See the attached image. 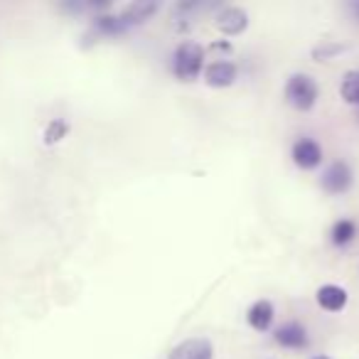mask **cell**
Here are the masks:
<instances>
[{
	"mask_svg": "<svg viewBox=\"0 0 359 359\" xmlns=\"http://www.w3.org/2000/svg\"><path fill=\"white\" fill-rule=\"evenodd\" d=\"M339 96H342L349 106H359V69H349L347 74L342 76Z\"/></svg>",
	"mask_w": 359,
	"mask_h": 359,
	"instance_id": "obj_13",
	"label": "cell"
},
{
	"mask_svg": "<svg viewBox=\"0 0 359 359\" xmlns=\"http://www.w3.org/2000/svg\"><path fill=\"white\" fill-rule=\"evenodd\" d=\"M315 359H330V357H315Z\"/></svg>",
	"mask_w": 359,
	"mask_h": 359,
	"instance_id": "obj_18",
	"label": "cell"
},
{
	"mask_svg": "<svg viewBox=\"0 0 359 359\" xmlns=\"http://www.w3.org/2000/svg\"><path fill=\"white\" fill-rule=\"evenodd\" d=\"M318 81L310 74H293L285 84V101L295 111H310L318 104Z\"/></svg>",
	"mask_w": 359,
	"mask_h": 359,
	"instance_id": "obj_2",
	"label": "cell"
},
{
	"mask_svg": "<svg viewBox=\"0 0 359 359\" xmlns=\"http://www.w3.org/2000/svg\"><path fill=\"white\" fill-rule=\"evenodd\" d=\"M290 158L298 165L300 170H315L323 163V148H320L318 140L313 138H300L295 140L293 150H290Z\"/></svg>",
	"mask_w": 359,
	"mask_h": 359,
	"instance_id": "obj_5",
	"label": "cell"
},
{
	"mask_svg": "<svg viewBox=\"0 0 359 359\" xmlns=\"http://www.w3.org/2000/svg\"><path fill=\"white\" fill-rule=\"evenodd\" d=\"M273 318H276V310H273V303H271V300H256V303L249 308V313H246V320H249V325L254 330H259V332H266V330H271V325H273Z\"/></svg>",
	"mask_w": 359,
	"mask_h": 359,
	"instance_id": "obj_11",
	"label": "cell"
},
{
	"mask_svg": "<svg viewBox=\"0 0 359 359\" xmlns=\"http://www.w3.org/2000/svg\"><path fill=\"white\" fill-rule=\"evenodd\" d=\"M315 298H318V305L323 310H327V313H339V310H344V305H347L349 295L344 288H339V285H320L318 293H315Z\"/></svg>",
	"mask_w": 359,
	"mask_h": 359,
	"instance_id": "obj_10",
	"label": "cell"
},
{
	"mask_svg": "<svg viewBox=\"0 0 359 359\" xmlns=\"http://www.w3.org/2000/svg\"><path fill=\"white\" fill-rule=\"evenodd\" d=\"M94 30L99 32V35H123V32H128V25L123 22V18L121 15H99L94 20Z\"/></svg>",
	"mask_w": 359,
	"mask_h": 359,
	"instance_id": "obj_12",
	"label": "cell"
},
{
	"mask_svg": "<svg viewBox=\"0 0 359 359\" xmlns=\"http://www.w3.org/2000/svg\"><path fill=\"white\" fill-rule=\"evenodd\" d=\"M276 344L285 349H305L308 347V330L300 323H285L276 330Z\"/></svg>",
	"mask_w": 359,
	"mask_h": 359,
	"instance_id": "obj_8",
	"label": "cell"
},
{
	"mask_svg": "<svg viewBox=\"0 0 359 359\" xmlns=\"http://www.w3.org/2000/svg\"><path fill=\"white\" fill-rule=\"evenodd\" d=\"M352 180H354L352 168L344 160H334V163H330L325 168L323 177H320V185H323V190L327 195H342V192H347L352 187Z\"/></svg>",
	"mask_w": 359,
	"mask_h": 359,
	"instance_id": "obj_3",
	"label": "cell"
},
{
	"mask_svg": "<svg viewBox=\"0 0 359 359\" xmlns=\"http://www.w3.org/2000/svg\"><path fill=\"white\" fill-rule=\"evenodd\" d=\"M236 76H239V69H236V65L229 60H217V62H212V65H207V69H205V81L210 86H215V89H226V86H231L236 81Z\"/></svg>",
	"mask_w": 359,
	"mask_h": 359,
	"instance_id": "obj_6",
	"label": "cell"
},
{
	"mask_svg": "<svg viewBox=\"0 0 359 359\" xmlns=\"http://www.w3.org/2000/svg\"><path fill=\"white\" fill-rule=\"evenodd\" d=\"M67 133H69V126H67V121L55 118L50 126H47V130H45V143H47V145L60 143V140L65 138Z\"/></svg>",
	"mask_w": 359,
	"mask_h": 359,
	"instance_id": "obj_15",
	"label": "cell"
},
{
	"mask_svg": "<svg viewBox=\"0 0 359 359\" xmlns=\"http://www.w3.org/2000/svg\"><path fill=\"white\" fill-rule=\"evenodd\" d=\"M337 52H342V45H330V42H325V45H320L313 55H315V60H320V57H323V60H330V57L337 55Z\"/></svg>",
	"mask_w": 359,
	"mask_h": 359,
	"instance_id": "obj_16",
	"label": "cell"
},
{
	"mask_svg": "<svg viewBox=\"0 0 359 359\" xmlns=\"http://www.w3.org/2000/svg\"><path fill=\"white\" fill-rule=\"evenodd\" d=\"M215 349H212V342L205 337H192L180 342L177 347L170 352L168 359H212Z\"/></svg>",
	"mask_w": 359,
	"mask_h": 359,
	"instance_id": "obj_7",
	"label": "cell"
},
{
	"mask_svg": "<svg viewBox=\"0 0 359 359\" xmlns=\"http://www.w3.org/2000/svg\"><path fill=\"white\" fill-rule=\"evenodd\" d=\"M215 25L222 35L234 37V35H241V32L249 27V15H246V11H241V8H236V6L222 8L215 18Z\"/></svg>",
	"mask_w": 359,
	"mask_h": 359,
	"instance_id": "obj_4",
	"label": "cell"
},
{
	"mask_svg": "<svg viewBox=\"0 0 359 359\" xmlns=\"http://www.w3.org/2000/svg\"><path fill=\"white\" fill-rule=\"evenodd\" d=\"M158 3H153V0H138V3H130V6H126L123 11L118 13L121 18H123V22L130 27L135 25H143V22H148L150 18L158 13Z\"/></svg>",
	"mask_w": 359,
	"mask_h": 359,
	"instance_id": "obj_9",
	"label": "cell"
},
{
	"mask_svg": "<svg viewBox=\"0 0 359 359\" xmlns=\"http://www.w3.org/2000/svg\"><path fill=\"white\" fill-rule=\"evenodd\" d=\"M352 11L357 13V18H359V3H354V6H352Z\"/></svg>",
	"mask_w": 359,
	"mask_h": 359,
	"instance_id": "obj_17",
	"label": "cell"
},
{
	"mask_svg": "<svg viewBox=\"0 0 359 359\" xmlns=\"http://www.w3.org/2000/svg\"><path fill=\"white\" fill-rule=\"evenodd\" d=\"M205 67V47L200 42L185 40L172 55V74L180 81H195Z\"/></svg>",
	"mask_w": 359,
	"mask_h": 359,
	"instance_id": "obj_1",
	"label": "cell"
},
{
	"mask_svg": "<svg viewBox=\"0 0 359 359\" xmlns=\"http://www.w3.org/2000/svg\"><path fill=\"white\" fill-rule=\"evenodd\" d=\"M357 236V224L352 219H339L334 222L332 231H330V239H332L334 246H347L349 241Z\"/></svg>",
	"mask_w": 359,
	"mask_h": 359,
	"instance_id": "obj_14",
	"label": "cell"
}]
</instances>
